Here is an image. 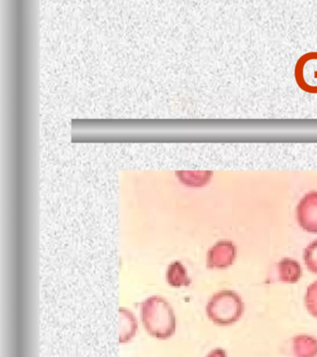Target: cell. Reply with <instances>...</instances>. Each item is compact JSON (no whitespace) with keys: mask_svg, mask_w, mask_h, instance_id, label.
Wrapping results in <instances>:
<instances>
[{"mask_svg":"<svg viewBox=\"0 0 317 357\" xmlns=\"http://www.w3.org/2000/svg\"><path fill=\"white\" fill-rule=\"evenodd\" d=\"M245 305L238 293L224 289L215 293L208 301L206 312L217 326H227L238 322L243 315Z\"/></svg>","mask_w":317,"mask_h":357,"instance_id":"cell-2","label":"cell"},{"mask_svg":"<svg viewBox=\"0 0 317 357\" xmlns=\"http://www.w3.org/2000/svg\"><path fill=\"white\" fill-rule=\"evenodd\" d=\"M295 357H317V340L310 335H297L292 342Z\"/></svg>","mask_w":317,"mask_h":357,"instance_id":"cell-7","label":"cell"},{"mask_svg":"<svg viewBox=\"0 0 317 357\" xmlns=\"http://www.w3.org/2000/svg\"><path fill=\"white\" fill-rule=\"evenodd\" d=\"M304 301L307 311L314 317L317 318V281L314 282L308 287Z\"/></svg>","mask_w":317,"mask_h":357,"instance_id":"cell-11","label":"cell"},{"mask_svg":"<svg viewBox=\"0 0 317 357\" xmlns=\"http://www.w3.org/2000/svg\"><path fill=\"white\" fill-rule=\"evenodd\" d=\"M303 259L308 270L311 273H317V239L305 248Z\"/></svg>","mask_w":317,"mask_h":357,"instance_id":"cell-10","label":"cell"},{"mask_svg":"<svg viewBox=\"0 0 317 357\" xmlns=\"http://www.w3.org/2000/svg\"><path fill=\"white\" fill-rule=\"evenodd\" d=\"M167 282L172 287H189L192 283L187 270L180 261H173L169 265L166 273Z\"/></svg>","mask_w":317,"mask_h":357,"instance_id":"cell-8","label":"cell"},{"mask_svg":"<svg viewBox=\"0 0 317 357\" xmlns=\"http://www.w3.org/2000/svg\"><path fill=\"white\" fill-rule=\"evenodd\" d=\"M206 357H227L226 351L222 348H215L210 351Z\"/></svg>","mask_w":317,"mask_h":357,"instance_id":"cell-12","label":"cell"},{"mask_svg":"<svg viewBox=\"0 0 317 357\" xmlns=\"http://www.w3.org/2000/svg\"><path fill=\"white\" fill-rule=\"evenodd\" d=\"M297 220L300 227L311 234H317V192H307L297 206Z\"/></svg>","mask_w":317,"mask_h":357,"instance_id":"cell-4","label":"cell"},{"mask_svg":"<svg viewBox=\"0 0 317 357\" xmlns=\"http://www.w3.org/2000/svg\"><path fill=\"white\" fill-rule=\"evenodd\" d=\"M138 331V322L130 310L121 307L118 309V342L121 344L130 342Z\"/></svg>","mask_w":317,"mask_h":357,"instance_id":"cell-5","label":"cell"},{"mask_svg":"<svg viewBox=\"0 0 317 357\" xmlns=\"http://www.w3.org/2000/svg\"><path fill=\"white\" fill-rule=\"evenodd\" d=\"M141 317L147 333L157 340H168L176 331V317L169 301L154 295L141 305Z\"/></svg>","mask_w":317,"mask_h":357,"instance_id":"cell-1","label":"cell"},{"mask_svg":"<svg viewBox=\"0 0 317 357\" xmlns=\"http://www.w3.org/2000/svg\"><path fill=\"white\" fill-rule=\"evenodd\" d=\"M278 278L284 283L294 284L302 278V269L297 261L291 258H283L277 264Z\"/></svg>","mask_w":317,"mask_h":357,"instance_id":"cell-6","label":"cell"},{"mask_svg":"<svg viewBox=\"0 0 317 357\" xmlns=\"http://www.w3.org/2000/svg\"><path fill=\"white\" fill-rule=\"evenodd\" d=\"M238 256V248L232 241L222 240L217 242L208 251L207 267L208 269H227L235 262Z\"/></svg>","mask_w":317,"mask_h":357,"instance_id":"cell-3","label":"cell"},{"mask_svg":"<svg viewBox=\"0 0 317 357\" xmlns=\"http://www.w3.org/2000/svg\"><path fill=\"white\" fill-rule=\"evenodd\" d=\"M180 181L183 183L187 184V185L200 187L207 184L210 180L211 172H199L196 173V176L192 177L190 173H180Z\"/></svg>","mask_w":317,"mask_h":357,"instance_id":"cell-9","label":"cell"}]
</instances>
